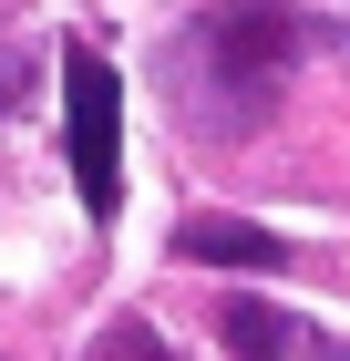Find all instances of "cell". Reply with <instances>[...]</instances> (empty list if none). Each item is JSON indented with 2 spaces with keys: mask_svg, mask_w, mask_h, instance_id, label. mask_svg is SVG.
I'll list each match as a JSON object with an SVG mask.
<instances>
[{
  "mask_svg": "<svg viewBox=\"0 0 350 361\" xmlns=\"http://www.w3.org/2000/svg\"><path fill=\"white\" fill-rule=\"evenodd\" d=\"M93 361H165V341H155V320H135V310H124V320H104V331H93Z\"/></svg>",
  "mask_w": 350,
  "mask_h": 361,
  "instance_id": "5",
  "label": "cell"
},
{
  "mask_svg": "<svg viewBox=\"0 0 350 361\" xmlns=\"http://www.w3.org/2000/svg\"><path fill=\"white\" fill-rule=\"evenodd\" d=\"M216 341H227L237 361H299V351H309V331H299L278 300H227V310H216Z\"/></svg>",
  "mask_w": 350,
  "mask_h": 361,
  "instance_id": "4",
  "label": "cell"
},
{
  "mask_svg": "<svg viewBox=\"0 0 350 361\" xmlns=\"http://www.w3.org/2000/svg\"><path fill=\"white\" fill-rule=\"evenodd\" d=\"M31 73H42V62H31L21 42H0V124H11V114L31 104Z\"/></svg>",
  "mask_w": 350,
  "mask_h": 361,
  "instance_id": "6",
  "label": "cell"
},
{
  "mask_svg": "<svg viewBox=\"0 0 350 361\" xmlns=\"http://www.w3.org/2000/svg\"><path fill=\"white\" fill-rule=\"evenodd\" d=\"M62 145H73L82 217L113 227L124 217V83L93 42H62Z\"/></svg>",
  "mask_w": 350,
  "mask_h": 361,
  "instance_id": "2",
  "label": "cell"
},
{
  "mask_svg": "<svg viewBox=\"0 0 350 361\" xmlns=\"http://www.w3.org/2000/svg\"><path fill=\"white\" fill-rule=\"evenodd\" d=\"M175 258H196V269H289V238H268L247 217H186Z\"/></svg>",
  "mask_w": 350,
  "mask_h": 361,
  "instance_id": "3",
  "label": "cell"
},
{
  "mask_svg": "<svg viewBox=\"0 0 350 361\" xmlns=\"http://www.w3.org/2000/svg\"><path fill=\"white\" fill-rule=\"evenodd\" d=\"M330 361H350V351H330Z\"/></svg>",
  "mask_w": 350,
  "mask_h": 361,
  "instance_id": "7",
  "label": "cell"
},
{
  "mask_svg": "<svg viewBox=\"0 0 350 361\" xmlns=\"http://www.w3.org/2000/svg\"><path fill=\"white\" fill-rule=\"evenodd\" d=\"M299 42H309V21H299L289 0H206L175 62H206V104H216V124H258V114H268V93L289 83Z\"/></svg>",
  "mask_w": 350,
  "mask_h": 361,
  "instance_id": "1",
  "label": "cell"
}]
</instances>
